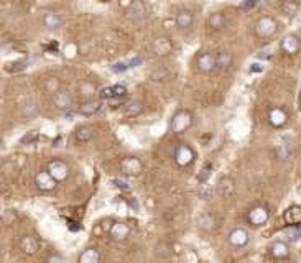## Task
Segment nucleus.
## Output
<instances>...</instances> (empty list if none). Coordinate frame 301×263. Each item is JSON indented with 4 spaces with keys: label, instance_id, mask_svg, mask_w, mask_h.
Masks as SVG:
<instances>
[{
    "label": "nucleus",
    "instance_id": "nucleus-12",
    "mask_svg": "<svg viewBox=\"0 0 301 263\" xmlns=\"http://www.w3.org/2000/svg\"><path fill=\"white\" fill-rule=\"evenodd\" d=\"M35 184H36V188L41 191V193H51V191H54V188H56L58 181L54 179L51 174H50V171L46 169V171L36 173Z\"/></svg>",
    "mask_w": 301,
    "mask_h": 263
},
{
    "label": "nucleus",
    "instance_id": "nucleus-11",
    "mask_svg": "<svg viewBox=\"0 0 301 263\" xmlns=\"http://www.w3.org/2000/svg\"><path fill=\"white\" fill-rule=\"evenodd\" d=\"M227 240H229V244L234 247V249H244V247L249 244L250 235H249V232H247V229H244V227H235V229L231 230V232H229Z\"/></svg>",
    "mask_w": 301,
    "mask_h": 263
},
{
    "label": "nucleus",
    "instance_id": "nucleus-13",
    "mask_svg": "<svg viewBox=\"0 0 301 263\" xmlns=\"http://www.w3.org/2000/svg\"><path fill=\"white\" fill-rule=\"evenodd\" d=\"M48 171H50V174L58 183H63L69 176V166L61 160H53L48 163Z\"/></svg>",
    "mask_w": 301,
    "mask_h": 263
},
{
    "label": "nucleus",
    "instance_id": "nucleus-5",
    "mask_svg": "<svg viewBox=\"0 0 301 263\" xmlns=\"http://www.w3.org/2000/svg\"><path fill=\"white\" fill-rule=\"evenodd\" d=\"M193 127V114L189 111H178L171 117V130L174 133H184Z\"/></svg>",
    "mask_w": 301,
    "mask_h": 263
},
{
    "label": "nucleus",
    "instance_id": "nucleus-9",
    "mask_svg": "<svg viewBox=\"0 0 301 263\" xmlns=\"http://www.w3.org/2000/svg\"><path fill=\"white\" fill-rule=\"evenodd\" d=\"M53 104H54V107H56L58 111L68 112L74 106V97H73V94H71L69 91L61 89V91H58L56 94H53Z\"/></svg>",
    "mask_w": 301,
    "mask_h": 263
},
{
    "label": "nucleus",
    "instance_id": "nucleus-43",
    "mask_svg": "<svg viewBox=\"0 0 301 263\" xmlns=\"http://www.w3.org/2000/svg\"><path fill=\"white\" fill-rule=\"evenodd\" d=\"M15 217H17V212H15V211H12V209H7V211L3 212V221L7 222V224H10V222H12Z\"/></svg>",
    "mask_w": 301,
    "mask_h": 263
},
{
    "label": "nucleus",
    "instance_id": "nucleus-30",
    "mask_svg": "<svg viewBox=\"0 0 301 263\" xmlns=\"http://www.w3.org/2000/svg\"><path fill=\"white\" fill-rule=\"evenodd\" d=\"M196 193H198V197H201L202 201H207V199H211L212 194H214V188L209 184V181H206V183H198Z\"/></svg>",
    "mask_w": 301,
    "mask_h": 263
},
{
    "label": "nucleus",
    "instance_id": "nucleus-19",
    "mask_svg": "<svg viewBox=\"0 0 301 263\" xmlns=\"http://www.w3.org/2000/svg\"><path fill=\"white\" fill-rule=\"evenodd\" d=\"M109 235L116 242H122L130 235V227L127 222H114L109 229Z\"/></svg>",
    "mask_w": 301,
    "mask_h": 263
},
{
    "label": "nucleus",
    "instance_id": "nucleus-15",
    "mask_svg": "<svg viewBox=\"0 0 301 263\" xmlns=\"http://www.w3.org/2000/svg\"><path fill=\"white\" fill-rule=\"evenodd\" d=\"M280 49L285 54H297L301 49V41L297 35L290 33V35H285L280 41Z\"/></svg>",
    "mask_w": 301,
    "mask_h": 263
},
{
    "label": "nucleus",
    "instance_id": "nucleus-21",
    "mask_svg": "<svg viewBox=\"0 0 301 263\" xmlns=\"http://www.w3.org/2000/svg\"><path fill=\"white\" fill-rule=\"evenodd\" d=\"M207 25L212 31H222L227 26V16L222 12H214L207 18Z\"/></svg>",
    "mask_w": 301,
    "mask_h": 263
},
{
    "label": "nucleus",
    "instance_id": "nucleus-45",
    "mask_svg": "<svg viewBox=\"0 0 301 263\" xmlns=\"http://www.w3.org/2000/svg\"><path fill=\"white\" fill-rule=\"evenodd\" d=\"M255 68H250V71H262V68H260V64H254Z\"/></svg>",
    "mask_w": 301,
    "mask_h": 263
},
{
    "label": "nucleus",
    "instance_id": "nucleus-2",
    "mask_svg": "<svg viewBox=\"0 0 301 263\" xmlns=\"http://www.w3.org/2000/svg\"><path fill=\"white\" fill-rule=\"evenodd\" d=\"M173 158H174V163H176L179 168H186V166H191V164L194 163L196 153L188 143H178L176 146H174Z\"/></svg>",
    "mask_w": 301,
    "mask_h": 263
},
{
    "label": "nucleus",
    "instance_id": "nucleus-3",
    "mask_svg": "<svg viewBox=\"0 0 301 263\" xmlns=\"http://www.w3.org/2000/svg\"><path fill=\"white\" fill-rule=\"evenodd\" d=\"M127 97V87L125 86H120V84H114V86H109L106 89L101 91V99L106 101L112 106H119L122 104Z\"/></svg>",
    "mask_w": 301,
    "mask_h": 263
},
{
    "label": "nucleus",
    "instance_id": "nucleus-25",
    "mask_svg": "<svg viewBox=\"0 0 301 263\" xmlns=\"http://www.w3.org/2000/svg\"><path fill=\"white\" fill-rule=\"evenodd\" d=\"M101 262V252L96 247H89L81 252L78 263H99Z\"/></svg>",
    "mask_w": 301,
    "mask_h": 263
},
{
    "label": "nucleus",
    "instance_id": "nucleus-41",
    "mask_svg": "<svg viewBox=\"0 0 301 263\" xmlns=\"http://www.w3.org/2000/svg\"><path fill=\"white\" fill-rule=\"evenodd\" d=\"M257 3H259V0H244L242 3H240V8L242 10H252L257 7Z\"/></svg>",
    "mask_w": 301,
    "mask_h": 263
},
{
    "label": "nucleus",
    "instance_id": "nucleus-20",
    "mask_svg": "<svg viewBox=\"0 0 301 263\" xmlns=\"http://www.w3.org/2000/svg\"><path fill=\"white\" fill-rule=\"evenodd\" d=\"M18 247L25 255L33 257L38 252V249H40V244H38V240L33 237V235H25V237L20 239Z\"/></svg>",
    "mask_w": 301,
    "mask_h": 263
},
{
    "label": "nucleus",
    "instance_id": "nucleus-24",
    "mask_svg": "<svg viewBox=\"0 0 301 263\" xmlns=\"http://www.w3.org/2000/svg\"><path fill=\"white\" fill-rule=\"evenodd\" d=\"M99 109H101V102L91 99V101H84L78 107V114H81L83 117H92V115H96L99 112Z\"/></svg>",
    "mask_w": 301,
    "mask_h": 263
},
{
    "label": "nucleus",
    "instance_id": "nucleus-1",
    "mask_svg": "<svg viewBox=\"0 0 301 263\" xmlns=\"http://www.w3.org/2000/svg\"><path fill=\"white\" fill-rule=\"evenodd\" d=\"M277 31H278V21L270 15L260 16L254 25V33L260 40H268V38L275 36Z\"/></svg>",
    "mask_w": 301,
    "mask_h": 263
},
{
    "label": "nucleus",
    "instance_id": "nucleus-16",
    "mask_svg": "<svg viewBox=\"0 0 301 263\" xmlns=\"http://www.w3.org/2000/svg\"><path fill=\"white\" fill-rule=\"evenodd\" d=\"M94 136H96V127L91 124H83L79 125V127H76L74 130V138L76 141H79V143H87V141H91Z\"/></svg>",
    "mask_w": 301,
    "mask_h": 263
},
{
    "label": "nucleus",
    "instance_id": "nucleus-23",
    "mask_svg": "<svg viewBox=\"0 0 301 263\" xmlns=\"http://www.w3.org/2000/svg\"><path fill=\"white\" fill-rule=\"evenodd\" d=\"M288 226H301V206H290L283 214Z\"/></svg>",
    "mask_w": 301,
    "mask_h": 263
},
{
    "label": "nucleus",
    "instance_id": "nucleus-4",
    "mask_svg": "<svg viewBox=\"0 0 301 263\" xmlns=\"http://www.w3.org/2000/svg\"><path fill=\"white\" fill-rule=\"evenodd\" d=\"M217 69V56L211 51H201L196 56V71L199 74H209Z\"/></svg>",
    "mask_w": 301,
    "mask_h": 263
},
{
    "label": "nucleus",
    "instance_id": "nucleus-17",
    "mask_svg": "<svg viewBox=\"0 0 301 263\" xmlns=\"http://www.w3.org/2000/svg\"><path fill=\"white\" fill-rule=\"evenodd\" d=\"M41 23L46 30L54 31V30L61 28L63 23H64V18H63V15H59L56 12H46L41 16Z\"/></svg>",
    "mask_w": 301,
    "mask_h": 263
},
{
    "label": "nucleus",
    "instance_id": "nucleus-33",
    "mask_svg": "<svg viewBox=\"0 0 301 263\" xmlns=\"http://www.w3.org/2000/svg\"><path fill=\"white\" fill-rule=\"evenodd\" d=\"M168 76H169L168 71L163 68V66H158V68H155L150 73V79L151 81H166Z\"/></svg>",
    "mask_w": 301,
    "mask_h": 263
},
{
    "label": "nucleus",
    "instance_id": "nucleus-29",
    "mask_svg": "<svg viewBox=\"0 0 301 263\" xmlns=\"http://www.w3.org/2000/svg\"><path fill=\"white\" fill-rule=\"evenodd\" d=\"M298 12H300V2H297V0H287V2L282 5V13L285 16H288V18L297 16Z\"/></svg>",
    "mask_w": 301,
    "mask_h": 263
},
{
    "label": "nucleus",
    "instance_id": "nucleus-44",
    "mask_svg": "<svg viewBox=\"0 0 301 263\" xmlns=\"http://www.w3.org/2000/svg\"><path fill=\"white\" fill-rule=\"evenodd\" d=\"M298 109H300V112H301V89H300V94H298Z\"/></svg>",
    "mask_w": 301,
    "mask_h": 263
},
{
    "label": "nucleus",
    "instance_id": "nucleus-42",
    "mask_svg": "<svg viewBox=\"0 0 301 263\" xmlns=\"http://www.w3.org/2000/svg\"><path fill=\"white\" fill-rule=\"evenodd\" d=\"M46 263H66V262H64L63 255H59V254H51V255L46 259Z\"/></svg>",
    "mask_w": 301,
    "mask_h": 263
},
{
    "label": "nucleus",
    "instance_id": "nucleus-35",
    "mask_svg": "<svg viewBox=\"0 0 301 263\" xmlns=\"http://www.w3.org/2000/svg\"><path fill=\"white\" fill-rule=\"evenodd\" d=\"M21 114H23V117H26V119H31V117H33V115H36V114H38V107L35 106L33 102L23 104V106H21Z\"/></svg>",
    "mask_w": 301,
    "mask_h": 263
},
{
    "label": "nucleus",
    "instance_id": "nucleus-14",
    "mask_svg": "<svg viewBox=\"0 0 301 263\" xmlns=\"http://www.w3.org/2000/svg\"><path fill=\"white\" fill-rule=\"evenodd\" d=\"M268 124L273 129H282L288 124V114L283 107H272L268 111Z\"/></svg>",
    "mask_w": 301,
    "mask_h": 263
},
{
    "label": "nucleus",
    "instance_id": "nucleus-37",
    "mask_svg": "<svg viewBox=\"0 0 301 263\" xmlns=\"http://www.w3.org/2000/svg\"><path fill=\"white\" fill-rule=\"evenodd\" d=\"M290 155V148L288 145H277L275 146V156L278 160H287Z\"/></svg>",
    "mask_w": 301,
    "mask_h": 263
},
{
    "label": "nucleus",
    "instance_id": "nucleus-28",
    "mask_svg": "<svg viewBox=\"0 0 301 263\" xmlns=\"http://www.w3.org/2000/svg\"><path fill=\"white\" fill-rule=\"evenodd\" d=\"M144 112V102L139 101V99H134V101L127 102L124 106V115L125 117H137Z\"/></svg>",
    "mask_w": 301,
    "mask_h": 263
},
{
    "label": "nucleus",
    "instance_id": "nucleus-22",
    "mask_svg": "<svg viewBox=\"0 0 301 263\" xmlns=\"http://www.w3.org/2000/svg\"><path fill=\"white\" fill-rule=\"evenodd\" d=\"M268 250H270V255L277 260H283L290 255V247L287 242H283V240H277V242H273Z\"/></svg>",
    "mask_w": 301,
    "mask_h": 263
},
{
    "label": "nucleus",
    "instance_id": "nucleus-6",
    "mask_svg": "<svg viewBox=\"0 0 301 263\" xmlns=\"http://www.w3.org/2000/svg\"><path fill=\"white\" fill-rule=\"evenodd\" d=\"M125 15H127L129 20L140 21V20L147 18V15H149V7L145 5L144 0H130L129 5L125 7Z\"/></svg>",
    "mask_w": 301,
    "mask_h": 263
},
{
    "label": "nucleus",
    "instance_id": "nucleus-26",
    "mask_svg": "<svg viewBox=\"0 0 301 263\" xmlns=\"http://www.w3.org/2000/svg\"><path fill=\"white\" fill-rule=\"evenodd\" d=\"M234 189H235L234 181L231 178H227V176L226 178H221V179L217 181V184H216V193L219 196H222V197L231 196L234 193Z\"/></svg>",
    "mask_w": 301,
    "mask_h": 263
},
{
    "label": "nucleus",
    "instance_id": "nucleus-18",
    "mask_svg": "<svg viewBox=\"0 0 301 263\" xmlns=\"http://www.w3.org/2000/svg\"><path fill=\"white\" fill-rule=\"evenodd\" d=\"M174 23L179 30H188L194 23V13L189 8H181L174 16Z\"/></svg>",
    "mask_w": 301,
    "mask_h": 263
},
{
    "label": "nucleus",
    "instance_id": "nucleus-31",
    "mask_svg": "<svg viewBox=\"0 0 301 263\" xmlns=\"http://www.w3.org/2000/svg\"><path fill=\"white\" fill-rule=\"evenodd\" d=\"M285 237H287L288 242H298L301 239V226H288L285 229Z\"/></svg>",
    "mask_w": 301,
    "mask_h": 263
},
{
    "label": "nucleus",
    "instance_id": "nucleus-7",
    "mask_svg": "<svg viewBox=\"0 0 301 263\" xmlns=\"http://www.w3.org/2000/svg\"><path fill=\"white\" fill-rule=\"evenodd\" d=\"M268 219H270V211H268L265 206H255L247 212L249 224H252V226H255V227L265 226L268 222Z\"/></svg>",
    "mask_w": 301,
    "mask_h": 263
},
{
    "label": "nucleus",
    "instance_id": "nucleus-32",
    "mask_svg": "<svg viewBox=\"0 0 301 263\" xmlns=\"http://www.w3.org/2000/svg\"><path fill=\"white\" fill-rule=\"evenodd\" d=\"M45 89L51 94H56L58 91H61V81L56 76H50L46 81H45Z\"/></svg>",
    "mask_w": 301,
    "mask_h": 263
},
{
    "label": "nucleus",
    "instance_id": "nucleus-38",
    "mask_svg": "<svg viewBox=\"0 0 301 263\" xmlns=\"http://www.w3.org/2000/svg\"><path fill=\"white\" fill-rule=\"evenodd\" d=\"M158 249H161V252H156V255L160 257V259H165V257H169L171 255V249H168V244H158L156 245Z\"/></svg>",
    "mask_w": 301,
    "mask_h": 263
},
{
    "label": "nucleus",
    "instance_id": "nucleus-36",
    "mask_svg": "<svg viewBox=\"0 0 301 263\" xmlns=\"http://www.w3.org/2000/svg\"><path fill=\"white\" fill-rule=\"evenodd\" d=\"M211 171H212V164L206 163L204 166L201 168V171L198 174V183H206V181L209 179V176H211Z\"/></svg>",
    "mask_w": 301,
    "mask_h": 263
},
{
    "label": "nucleus",
    "instance_id": "nucleus-27",
    "mask_svg": "<svg viewBox=\"0 0 301 263\" xmlns=\"http://www.w3.org/2000/svg\"><path fill=\"white\" fill-rule=\"evenodd\" d=\"M217 69L219 71H229L234 64V54L231 51H219L217 54Z\"/></svg>",
    "mask_w": 301,
    "mask_h": 263
},
{
    "label": "nucleus",
    "instance_id": "nucleus-34",
    "mask_svg": "<svg viewBox=\"0 0 301 263\" xmlns=\"http://www.w3.org/2000/svg\"><path fill=\"white\" fill-rule=\"evenodd\" d=\"M81 94L86 96V101H91V99H94V92H96V86L91 84V82H84V84H81Z\"/></svg>",
    "mask_w": 301,
    "mask_h": 263
},
{
    "label": "nucleus",
    "instance_id": "nucleus-40",
    "mask_svg": "<svg viewBox=\"0 0 301 263\" xmlns=\"http://www.w3.org/2000/svg\"><path fill=\"white\" fill-rule=\"evenodd\" d=\"M129 68H132V63H116L112 66V71L114 73H120V71H125Z\"/></svg>",
    "mask_w": 301,
    "mask_h": 263
},
{
    "label": "nucleus",
    "instance_id": "nucleus-8",
    "mask_svg": "<svg viewBox=\"0 0 301 263\" xmlns=\"http://www.w3.org/2000/svg\"><path fill=\"white\" fill-rule=\"evenodd\" d=\"M120 171L125 176H139L144 171V164H142V161L137 156H127L120 161Z\"/></svg>",
    "mask_w": 301,
    "mask_h": 263
},
{
    "label": "nucleus",
    "instance_id": "nucleus-39",
    "mask_svg": "<svg viewBox=\"0 0 301 263\" xmlns=\"http://www.w3.org/2000/svg\"><path fill=\"white\" fill-rule=\"evenodd\" d=\"M38 136V132L36 130H30L28 133L23 135V138H21V143H31L33 140H36Z\"/></svg>",
    "mask_w": 301,
    "mask_h": 263
},
{
    "label": "nucleus",
    "instance_id": "nucleus-10",
    "mask_svg": "<svg viewBox=\"0 0 301 263\" xmlns=\"http://www.w3.org/2000/svg\"><path fill=\"white\" fill-rule=\"evenodd\" d=\"M153 53L156 54V56L160 58H166L169 54L173 53V41L169 40V36L166 35H160L155 38V41H153Z\"/></svg>",
    "mask_w": 301,
    "mask_h": 263
}]
</instances>
